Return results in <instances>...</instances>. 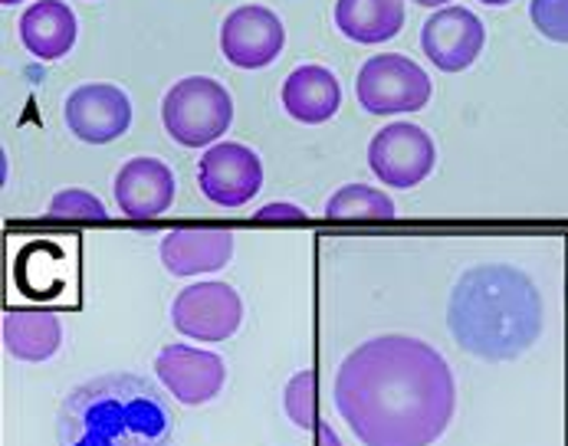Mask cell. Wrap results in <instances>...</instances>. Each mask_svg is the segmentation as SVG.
Here are the masks:
<instances>
[{
    "instance_id": "obj_12",
    "label": "cell",
    "mask_w": 568,
    "mask_h": 446,
    "mask_svg": "<svg viewBox=\"0 0 568 446\" xmlns=\"http://www.w3.org/2000/svg\"><path fill=\"white\" fill-rule=\"evenodd\" d=\"M155 374L184 407H201L214 401L227 381L224 358L194 345H164L155 358Z\"/></svg>"
},
{
    "instance_id": "obj_24",
    "label": "cell",
    "mask_w": 568,
    "mask_h": 446,
    "mask_svg": "<svg viewBox=\"0 0 568 446\" xmlns=\"http://www.w3.org/2000/svg\"><path fill=\"white\" fill-rule=\"evenodd\" d=\"M316 446H342V440H338V434L328 424H320L316 427Z\"/></svg>"
},
{
    "instance_id": "obj_23",
    "label": "cell",
    "mask_w": 568,
    "mask_h": 446,
    "mask_svg": "<svg viewBox=\"0 0 568 446\" xmlns=\"http://www.w3.org/2000/svg\"><path fill=\"white\" fill-rule=\"evenodd\" d=\"M256 217H260V221H270V217L303 221V217H306V211H303V207H293V204H266V207H260V211H256Z\"/></svg>"
},
{
    "instance_id": "obj_8",
    "label": "cell",
    "mask_w": 568,
    "mask_h": 446,
    "mask_svg": "<svg viewBox=\"0 0 568 446\" xmlns=\"http://www.w3.org/2000/svg\"><path fill=\"white\" fill-rule=\"evenodd\" d=\"M487 30L467 7H440L420 30V50L440 73H464L484 53Z\"/></svg>"
},
{
    "instance_id": "obj_4",
    "label": "cell",
    "mask_w": 568,
    "mask_h": 446,
    "mask_svg": "<svg viewBox=\"0 0 568 446\" xmlns=\"http://www.w3.org/2000/svg\"><path fill=\"white\" fill-rule=\"evenodd\" d=\"M164 132L184 149H204L224 139L234 122L231 92L211 75H187L171 85L162 102Z\"/></svg>"
},
{
    "instance_id": "obj_20",
    "label": "cell",
    "mask_w": 568,
    "mask_h": 446,
    "mask_svg": "<svg viewBox=\"0 0 568 446\" xmlns=\"http://www.w3.org/2000/svg\"><path fill=\"white\" fill-rule=\"evenodd\" d=\"M283 407L290 414V420L303 430H316V374L300 372L293 374V381L283 391Z\"/></svg>"
},
{
    "instance_id": "obj_1",
    "label": "cell",
    "mask_w": 568,
    "mask_h": 446,
    "mask_svg": "<svg viewBox=\"0 0 568 446\" xmlns=\"http://www.w3.org/2000/svg\"><path fill=\"white\" fill-rule=\"evenodd\" d=\"M335 407L362 446H434L454 420L457 381L434 345L382 335L338 365Z\"/></svg>"
},
{
    "instance_id": "obj_16",
    "label": "cell",
    "mask_w": 568,
    "mask_h": 446,
    "mask_svg": "<svg viewBox=\"0 0 568 446\" xmlns=\"http://www.w3.org/2000/svg\"><path fill=\"white\" fill-rule=\"evenodd\" d=\"M20 40L37 60H63L77 43V13L63 0H40L20 17Z\"/></svg>"
},
{
    "instance_id": "obj_9",
    "label": "cell",
    "mask_w": 568,
    "mask_h": 446,
    "mask_svg": "<svg viewBox=\"0 0 568 446\" xmlns=\"http://www.w3.org/2000/svg\"><path fill=\"white\" fill-rule=\"evenodd\" d=\"M197 184L217 207H244L263 187V164L256 151L237 142L211 145L197 164Z\"/></svg>"
},
{
    "instance_id": "obj_21",
    "label": "cell",
    "mask_w": 568,
    "mask_h": 446,
    "mask_svg": "<svg viewBox=\"0 0 568 446\" xmlns=\"http://www.w3.org/2000/svg\"><path fill=\"white\" fill-rule=\"evenodd\" d=\"M529 20L546 40L568 43V0H529Z\"/></svg>"
},
{
    "instance_id": "obj_27",
    "label": "cell",
    "mask_w": 568,
    "mask_h": 446,
    "mask_svg": "<svg viewBox=\"0 0 568 446\" xmlns=\"http://www.w3.org/2000/svg\"><path fill=\"white\" fill-rule=\"evenodd\" d=\"M0 3H7V7H13V3H20V0H0Z\"/></svg>"
},
{
    "instance_id": "obj_5",
    "label": "cell",
    "mask_w": 568,
    "mask_h": 446,
    "mask_svg": "<svg viewBox=\"0 0 568 446\" xmlns=\"http://www.w3.org/2000/svg\"><path fill=\"white\" fill-rule=\"evenodd\" d=\"M430 79L402 53L372 57L355 79V95L372 115H402L417 112L430 102Z\"/></svg>"
},
{
    "instance_id": "obj_18",
    "label": "cell",
    "mask_w": 568,
    "mask_h": 446,
    "mask_svg": "<svg viewBox=\"0 0 568 446\" xmlns=\"http://www.w3.org/2000/svg\"><path fill=\"white\" fill-rule=\"evenodd\" d=\"M335 27L365 47L388 43L405 27V0H338Z\"/></svg>"
},
{
    "instance_id": "obj_15",
    "label": "cell",
    "mask_w": 568,
    "mask_h": 446,
    "mask_svg": "<svg viewBox=\"0 0 568 446\" xmlns=\"http://www.w3.org/2000/svg\"><path fill=\"white\" fill-rule=\"evenodd\" d=\"M342 105L338 79L325 67H300L283 82V109L303 125H323Z\"/></svg>"
},
{
    "instance_id": "obj_10",
    "label": "cell",
    "mask_w": 568,
    "mask_h": 446,
    "mask_svg": "<svg viewBox=\"0 0 568 446\" xmlns=\"http://www.w3.org/2000/svg\"><path fill=\"white\" fill-rule=\"evenodd\" d=\"M67 125L85 145H105L129 132L132 102L119 85L89 82L70 92L67 99Z\"/></svg>"
},
{
    "instance_id": "obj_26",
    "label": "cell",
    "mask_w": 568,
    "mask_h": 446,
    "mask_svg": "<svg viewBox=\"0 0 568 446\" xmlns=\"http://www.w3.org/2000/svg\"><path fill=\"white\" fill-rule=\"evenodd\" d=\"M480 3H489V7H503V3H509V0H480Z\"/></svg>"
},
{
    "instance_id": "obj_13",
    "label": "cell",
    "mask_w": 568,
    "mask_h": 446,
    "mask_svg": "<svg viewBox=\"0 0 568 446\" xmlns=\"http://www.w3.org/2000/svg\"><path fill=\"white\" fill-rule=\"evenodd\" d=\"M174 201V174L159 158H132L115 174V204L132 221L162 217Z\"/></svg>"
},
{
    "instance_id": "obj_6",
    "label": "cell",
    "mask_w": 568,
    "mask_h": 446,
    "mask_svg": "<svg viewBox=\"0 0 568 446\" xmlns=\"http://www.w3.org/2000/svg\"><path fill=\"white\" fill-rule=\"evenodd\" d=\"M437 164V149L420 125L392 122L368 145V168L388 187H417Z\"/></svg>"
},
{
    "instance_id": "obj_25",
    "label": "cell",
    "mask_w": 568,
    "mask_h": 446,
    "mask_svg": "<svg viewBox=\"0 0 568 446\" xmlns=\"http://www.w3.org/2000/svg\"><path fill=\"white\" fill-rule=\"evenodd\" d=\"M414 3H420V7H447L450 0H414Z\"/></svg>"
},
{
    "instance_id": "obj_19",
    "label": "cell",
    "mask_w": 568,
    "mask_h": 446,
    "mask_svg": "<svg viewBox=\"0 0 568 446\" xmlns=\"http://www.w3.org/2000/svg\"><path fill=\"white\" fill-rule=\"evenodd\" d=\"M395 214V201L372 184H345L325 204L328 221H392Z\"/></svg>"
},
{
    "instance_id": "obj_2",
    "label": "cell",
    "mask_w": 568,
    "mask_h": 446,
    "mask_svg": "<svg viewBox=\"0 0 568 446\" xmlns=\"http://www.w3.org/2000/svg\"><path fill=\"white\" fill-rule=\"evenodd\" d=\"M447 325L457 345L470 355L509 362L542 335V296L523 270L484 263L464 273L454 286Z\"/></svg>"
},
{
    "instance_id": "obj_7",
    "label": "cell",
    "mask_w": 568,
    "mask_h": 446,
    "mask_svg": "<svg viewBox=\"0 0 568 446\" xmlns=\"http://www.w3.org/2000/svg\"><path fill=\"white\" fill-rule=\"evenodd\" d=\"M171 322L194 342H224L244 322V302L227 283H194L181 290L171 305Z\"/></svg>"
},
{
    "instance_id": "obj_14",
    "label": "cell",
    "mask_w": 568,
    "mask_h": 446,
    "mask_svg": "<svg viewBox=\"0 0 568 446\" xmlns=\"http://www.w3.org/2000/svg\"><path fill=\"white\" fill-rule=\"evenodd\" d=\"M234 256L231 230H174L162 240V263L171 276L217 273Z\"/></svg>"
},
{
    "instance_id": "obj_11",
    "label": "cell",
    "mask_w": 568,
    "mask_h": 446,
    "mask_svg": "<svg viewBox=\"0 0 568 446\" xmlns=\"http://www.w3.org/2000/svg\"><path fill=\"white\" fill-rule=\"evenodd\" d=\"M283 43H286V30L280 17L260 3L237 7L234 13H227L221 27V50L237 70L270 67L283 53Z\"/></svg>"
},
{
    "instance_id": "obj_3",
    "label": "cell",
    "mask_w": 568,
    "mask_h": 446,
    "mask_svg": "<svg viewBox=\"0 0 568 446\" xmlns=\"http://www.w3.org/2000/svg\"><path fill=\"white\" fill-rule=\"evenodd\" d=\"M174 417L162 391L129 372L77 384L57 417L60 446H171Z\"/></svg>"
},
{
    "instance_id": "obj_22",
    "label": "cell",
    "mask_w": 568,
    "mask_h": 446,
    "mask_svg": "<svg viewBox=\"0 0 568 446\" xmlns=\"http://www.w3.org/2000/svg\"><path fill=\"white\" fill-rule=\"evenodd\" d=\"M50 217H77V221H102L105 217V207L99 204V197L95 194H89V191H80V187H67V191H60L53 201H50V211H47Z\"/></svg>"
},
{
    "instance_id": "obj_17",
    "label": "cell",
    "mask_w": 568,
    "mask_h": 446,
    "mask_svg": "<svg viewBox=\"0 0 568 446\" xmlns=\"http://www.w3.org/2000/svg\"><path fill=\"white\" fill-rule=\"evenodd\" d=\"M3 345L17 362H50L63 345V322L53 312H3Z\"/></svg>"
}]
</instances>
